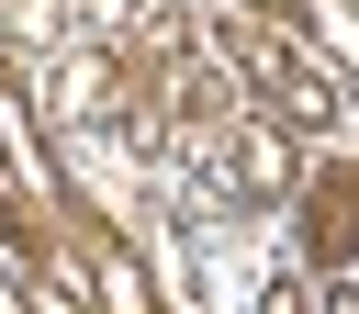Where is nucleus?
Segmentation results:
<instances>
[{
    "instance_id": "nucleus-1",
    "label": "nucleus",
    "mask_w": 359,
    "mask_h": 314,
    "mask_svg": "<svg viewBox=\"0 0 359 314\" xmlns=\"http://www.w3.org/2000/svg\"><path fill=\"white\" fill-rule=\"evenodd\" d=\"M247 78L269 90V112H292V123H337V78L303 67V45H258V34H247Z\"/></svg>"
},
{
    "instance_id": "nucleus-2",
    "label": "nucleus",
    "mask_w": 359,
    "mask_h": 314,
    "mask_svg": "<svg viewBox=\"0 0 359 314\" xmlns=\"http://www.w3.org/2000/svg\"><path fill=\"white\" fill-rule=\"evenodd\" d=\"M292 168H303V157H292V135H280V123L224 135V191H236V202H280V191H292Z\"/></svg>"
},
{
    "instance_id": "nucleus-3",
    "label": "nucleus",
    "mask_w": 359,
    "mask_h": 314,
    "mask_svg": "<svg viewBox=\"0 0 359 314\" xmlns=\"http://www.w3.org/2000/svg\"><path fill=\"white\" fill-rule=\"evenodd\" d=\"M303 247H314V269H337V258L359 247V168H325V179H314V202H303Z\"/></svg>"
},
{
    "instance_id": "nucleus-4",
    "label": "nucleus",
    "mask_w": 359,
    "mask_h": 314,
    "mask_svg": "<svg viewBox=\"0 0 359 314\" xmlns=\"http://www.w3.org/2000/svg\"><path fill=\"white\" fill-rule=\"evenodd\" d=\"M101 303H112V314H168V303L146 292V269H135L123 247H101Z\"/></svg>"
},
{
    "instance_id": "nucleus-5",
    "label": "nucleus",
    "mask_w": 359,
    "mask_h": 314,
    "mask_svg": "<svg viewBox=\"0 0 359 314\" xmlns=\"http://www.w3.org/2000/svg\"><path fill=\"white\" fill-rule=\"evenodd\" d=\"M258 314H314V292H303V280H269V303H258Z\"/></svg>"
},
{
    "instance_id": "nucleus-6",
    "label": "nucleus",
    "mask_w": 359,
    "mask_h": 314,
    "mask_svg": "<svg viewBox=\"0 0 359 314\" xmlns=\"http://www.w3.org/2000/svg\"><path fill=\"white\" fill-rule=\"evenodd\" d=\"M325 314H359V280H337V292H325Z\"/></svg>"
}]
</instances>
